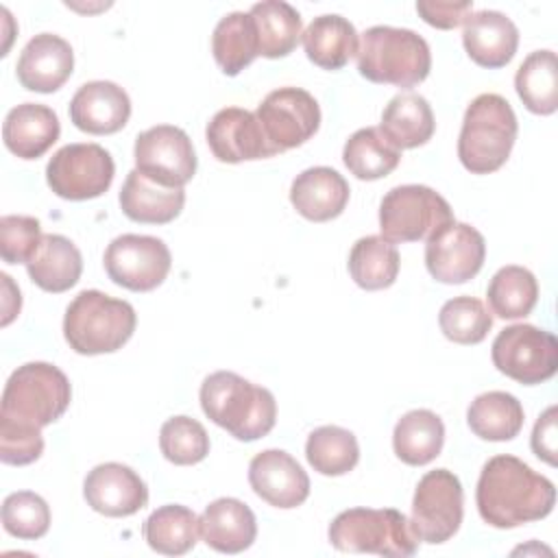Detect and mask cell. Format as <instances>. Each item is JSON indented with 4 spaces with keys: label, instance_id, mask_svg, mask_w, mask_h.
<instances>
[{
    "label": "cell",
    "instance_id": "cell-28",
    "mask_svg": "<svg viewBox=\"0 0 558 558\" xmlns=\"http://www.w3.org/2000/svg\"><path fill=\"white\" fill-rule=\"evenodd\" d=\"M436 129L429 102L414 92H403L390 98L381 113L379 131L399 150L416 148L432 140Z\"/></svg>",
    "mask_w": 558,
    "mask_h": 558
},
{
    "label": "cell",
    "instance_id": "cell-35",
    "mask_svg": "<svg viewBox=\"0 0 558 558\" xmlns=\"http://www.w3.org/2000/svg\"><path fill=\"white\" fill-rule=\"evenodd\" d=\"M342 161L357 179L377 181L388 177L399 166L401 150L395 148L377 126H366L347 140Z\"/></svg>",
    "mask_w": 558,
    "mask_h": 558
},
{
    "label": "cell",
    "instance_id": "cell-15",
    "mask_svg": "<svg viewBox=\"0 0 558 558\" xmlns=\"http://www.w3.org/2000/svg\"><path fill=\"white\" fill-rule=\"evenodd\" d=\"M486 257L484 235L466 222H449L434 231L425 244V266L440 283L473 279Z\"/></svg>",
    "mask_w": 558,
    "mask_h": 558
},
{
    "label": "cell",
    "instance_id": "cell-37",
    "mask_svg": "<svg viewBox=\"0 0 558 558\" xmlns=\"http://www.w3.org/2000/svg\"><path fill=\"white\" fill-rule=\"evenodd\" d=\"M305 458L320 475H344L355 469L360 447L353 432L338 425L316 427L305 442Z\"/></svg>",
    "mask_w": 558,
    "mask_h": 558
},
{
    "label": "cell",
    "instance_id": "cell-25",
    "mask_svg": "<svg viewBox=\"0 0 558 558\" xmlns=\"http://www.w3.org/2000/svg\"><path fill=\"white\" fill-rule=\"evenodd\" d=\"M185 203L183 187H168L133 168L120 190V207L126 218L142 225H166L174 220Z\"/></svg>",
    "mask_w": 558,
    "mask_h": 558
},
{
    "label": "cell",
    "instance_id": "cell-21",
    "mask_svg": "<svg viewBox=\"0 0 558 558\" xmlns=\"http://www.w3.org/2000/svg\"><path fill=\"white\" fill-rule=\"evenodd\" d=\"M462 44L466 54L482 68H504L512 61L519 46V28L501 13L482 9L462 22Z\"/></svg>",
    "mask_w": 558,
    "mask_h": 558
},
{
    "label": "cell",
    "instance_id": "cell-40",
    "mask_svg": "<svg viewBox=\"0 0 558 558\" xmlns=\"http://www.w3.org/2000/svg\"><path fill=\"white\" fill-rule=\"evenodd\" d=\"M159 449L172 464H196L209 453V436L196 418L172 416L159 429Z\"/></svg>",
    "mask_w": 558,
    "mask_h": 558
},
{
    "label": "cell",
    "instance_id": "cell-23",
    "mask_svg": "<svg viewBox=\"0 0 558 558\" xmlns=\"http://www.w3.org/2000/svg\"><path fill=\"white\" fill-rule=\"evenodd\" d=\"M198 525L203 541L220 554H240L248 549L257 536L253 510L235 497L211 501L198 517Z\"/></svg>",
    "mask_w": 558,
    "mask_h": 558
},
{
    "label": "cell",
    "instance_id": "cell-22",
    "mask_svg": "<svg viewBox=\"0 0 558 558\" xmlns=\"http://www.w3.org/2000/svg\"><path fill=\"white\" fill-rule=\"evenodd\" d=\"M349 192V183L338 170L316 166L296 174L290 187V203L303 218L327 222L344 211Z\"/></svg>",
    "mask_w": 558,
    "mask_h": 558
},
{
    "label": "cell",
    "instance_id": "cell-16",
    "mask_svg": "<svg viewBox=\"0 0 558 558\" xmlns=\"http://www.w3.org/2000/svg\"><path fill=\"white\" fill-rule=\"evenodd\" d=\"M205 137L214 157L222 163H240L277 155L266 140L257 116L240 107L220 109L209 120Z\"/></svg>",
    "mask_w": 558,
    "mask_h": 558
},
{
    "label": "cell",
    "instance_id": "cell-4",
    "mask_svg": "<svg viewBox=\"0 0 558 558\" xmlns=\"http://www.w3.org/2000/svg\"><path fill=\"white\" fill-rule=\"evenodd\" d=\"M517 116L510 102L499 94H480L464 111L458 157L473 174L499 170L517 140Z\"/></svg>",
    "mask_w": 558,
    "mask_h": 558
},
{
    "label": "cell",
    "instance_id": "cell-8",
    "mask_svg": "<svg viewBox=\"0 0 558 558\" xmlns=\"http://www.w3.org/2000/svg\"><path fill=\"white\" fill-rule=\"evenodd\" d=\"M449 222V203L427 185H397L379 203V231L390 244L427 240Z\"/></svg>",
    "mask_w": 558,
    "mask_h": 558
},
{
    "label": "cell",
    "instance_id": "cell-1",
    "mask_svg": "<svg viewBox=\"0 0 558 558\" xmlns=\"http://www.w3.org/2000/svg\"><path fill=\"white\" fill-rule=\"evenodd\" d=\"M475 504L484 523L508 530L545 519L554 510L556 488L523 460L504 453L482 466Z\"/></svg>",
    "mask_w": 558,
    "mask_h": 558
},
{
    "label": "cell",
    "instance_id": "cell-14",
    "mask_svg": "<svg viewBox=\"0 0 558 558\" xmlns=\"http://www.w3.org/2000/svg\"><path fill=\"white\" fill-rule=\"evenodd\" d=\"M135 168L148 179L183 187L196 172V153L187 133L172 124H157L135 137Z\"/></svg>",
    "mask_w": 558,
    "mask_h": 558
},
{
    "label": "cell",
    "instance_id": "cell-7",
    "mask_svg": "<svg viewBox=\"0 0 558 558\" xmlns=\"http://www.w3.org/2000/svg\"><path fill=\"white\" fill-rule=\"evenodd\" d=\"M329 543L338 551L408 558L418 549L410 519L395 508H349L329 525Z\"/></svg>",
    "mask_w": 558,
    "mask_h": 558
},
{
    "label": "cell",
    "instance_id": "cell-20",
    "mask_svg": "<svg viewBox=\"0 0 558 558\" xmlns=\"http://www.w3.org/2000/svg\"><path fill=\"white\" fill-rule=\"evenodd\" d=\"M129 94L111 81H89L70 100L72 124L92 135L118 133L129 122Z\"/></svg>",
    "mask_w": 558,
    "mask_h": 558
},
{
    "label": "cell",
    "instance_id": "cell-27",
    "mask_svg": "<svg viewBox=\"0 0 558 558\" xmlns=\"http://www.w3.org/2000/svg\"><path fill=\"white\" fill-rule=\"evenodd\" d=\"M301 35L307 59L323 70H340L357 54V31L338 13L314 17Z\"/></svg>",
    "mask_w": 558,
    "mask_h": 558
},
{
    "label": "cell",
    "instance_id": "cell-26",
    "mask_svg": "<svg viewBox=\"0 0 558 558\" xmlns=\"http://www.w3.org/2000/svg\"><path fill=\"white\" fill-rule=\"evenodd\" d=\"M28 277L35 286L46 292H65L81 279L83 257L74 242L65 235L48 233L41 238V244L26 262Z\"/></svg>",
    "mask_w": 558,
    "mask_h": 558
},
{
    "label": "cell",
    "instance_id": "cell-3",
    "mask_svg": "<svg viewBox=\"0 0 558 558\" xmlns=\"http://www.w3.org/2000/svg\"><path fill=\"white\" fill-rule=\"evenodd\" d=\"M357 70L371 83L408 89L427 78L432 52L427 41L410 28L371 26L362 33Z\"/></svg>",
    "mask_w": 558,
    "mask_h": 558
},
{
    "label": "cell",
    "instance_id": "cell-32",
    "mask_svg": "<svg viewBox=\"0 0 558 558\" xmlns=\"http://www.w3.org/2000/svg\"><path fill=\"white\" fill-rule=\"evenodd\" d=\"M514 89L527 111L549 116L558 109V61L554 50L530 52L514 74Z\"/></svg>",
    "mask_w": 558,
    "mask_h": 558
},
{
    "label": "cell",
    "instance_id": "cell-12",
    "mask_svg": "<svg viewBox=\"0 0 558 558\" xmlns=\"http://www.w3.org/2000/svg\"><path fill=\"white\" fill-rule=\"evenodd\" d=\"M170 251L163 240L153 235L124 233L111 240L105 251V270L109 279L133 292H150L163 283L170 272Z\"/></svg>",
    "mask_w": 558,
    "mask_h": 558
},
{
    "label": "cell",
    "instance_id": "cell-5",
    "mask_svg": "<svg viewBox=\"0 0 558 558\" xmlns=\"http://www.w3.org/2000/svg\"><path fill=\"white\" fill-rule=\"evenodd\" d=\"M135 325L137 316L131 303L100 290H83L65 310L63 336L76 353L100 355L122 349Z\"/></svg>",
    "mask_w": 558,
    "mask_h": 558
},
{
    "label": "cell",
    "instance_id": "cell-2",
    "mask_svg": "<svg viewBox=\"0 0 558 558\" xmlns=\"http://www.w3.org/2000/svg\"><path fill=\"white\" fill-rule=\"evenodd\" d=\"M201 408L209 421L244 442L266 436L277 421L272 392L231 371H216L205 377Z\"/></svg>",
    "mask_w": 558,
    "mask_h": 558
},
{
    "label": "cell",
    "instance_id": "cell-24",
    "mask_svg": "<svg viewBox=\"0 0 558 558\" xmlns=\"http://www.w3.org/2000/svg\"><path fill=\"white\" fill-rule=\"evenodd\" d=\"M61 133L57 113L39 102H22L13 107L2 124L4 146L20 159L41 157Z\"/></svg>",
    "mask_w": 558,
    "mask_h": 558
},
{
    "label": "cell",
    "instance_id": "cell-13",
    "mask_svg": "<svg viewBox=\"0 0 558 558\" xmlns=\"http://www.w3.org/2000/svg\"><path fill=\"white\" fill-rule=\"evenodd\" d=\"M255 116L275 153L305 144L320 126V107L301 87H279L266 94Z\"/></svg>",
    "mask_w": 558,
    "mask_h": 558
},
{
    "label": "cell",
    "instance_id": "cell-36",
    "mask_svg": "<svg viewBox=\"0 0 558 558\" xmlns=\"http://www.w3.org/2000/svg\"><path fill=\"white\" fill-rule=\"evenodd\" d=\"M399 251L381 235L360 238L349 253V275L364 290L390 288L399 275Z\"/></svg>",
    "mask_w": 558,
    "mask_h": 558
},
{
    "label": "cell",
    "instance_id": "cell-38",
    "mask_svg": "<svg viewBox=\"0 0 558 558\" xmlns=\"http://www.w3.org/2000/svg\"><path fill=\"white\" fill-rule=\"evenodd\" d=\"M486 299L495 316L508 320L523 318L538 301L536 277L523 266H504L493 275Z\"/></svg>",
    "mask_w": 558,
    "mask_h": 558
},
{
    "label": "cell",
    "instance_id": "cell-9",
    "mask_svg": "<svg viewBox=\"0 0 558 558\" xmlns=\"http://www.w3.org/2000/svg\"><path fill=\"white\" fill-rule=\"evenodd\" d=\"M490 357L506 377L525 386L543 384L558 371V340L534 325H510L493 340Z\"/></svg>",
    "mask_w": 558,
    "mask_h": 558
},
{
    "label": "cell",
    "instance_id": "cell-31",
    "mask_svg": "<svg viewBox=\"0 0 558 558\" xmlns=\"http://www.w3.org/2000/svg\"><path fill=\"white\" fill-rule=\"evenodd\" d=\"M248 15L253 17L257 31L259 54L266 59H279L290 54L301 37V15L299 11L283 0H264L251 7Z\"/></svg>",
    "mask_w": 558,
    "mask_h": 558
},
{
    "label": "cell",
    "instance_id": "cell-30",
    "mask_svg": "<svg viewBox=\"0 0 558 558\" xmlns=\"http://www.w3.org/2000/svg\"><path fill=\"white\" fill-rule=\"evenodd\" d=\"M523 418L521 401L504 390H488L477 395L466 410V423L471 432L482 440L493 442L512 440L521 432Z\"/></svg>",
    "mask_w": 558,
    "mask_h": 558
},
{
    "label": "cell",
    "instance_id": "cell-43",
    "mask_svg": "<svg viewBox=\"0 0 558 558\" xmlns=\"http://www.w3.org/2000/svg\"><path fill=\"white\" fill-rule=\"evenodd\" d=\"M44 451L41 429L0 421V460L4 464L24 466L35 462Z\"/></svg>",
    "mask_w": 558,
    "mask_h": 558
},
{
    "label": "cell",
    "instance_id": "cell-45",
    "mask_svg": "<svg viewBox=\"0 0 558 558\" xmlns=\"http://www.w3.org/2000/svg\"><path fill=\"white\" fill-rule=\"evenodd\" d=\"M532 451L547 464H556V408L549 405L532 429Z\"/></svg>",
    "mask_w": 558,
    "mask_h": 558
},
{
    "label": "cell",
    "instance_id": "cell-10",
    "mask_svg": "<svg viewBox=\"0 0 558 558\" xmlns=\"http://www.w3.org/2000/svg\"><path fill=\"white\" fill-rule=\"evenodd\" d=\"M464 517V490L456 473L427 471L414 490L410 527L418 541L440 545L449 541Z\"/></svg>",
    "mask_w": 558,
    "mask_h": 558
},
{
    "label": "cell",
    "instance_id": "cell-44",
    "mask_svg": "<svg viewBox=\"0 0 558 558\" xmlns=\"http://www.w3.org/2000/svg\"><path fill=\"white\" fill-rule=\"evenodd\" d=\"M416 11L423 17V22H427L429 26L449 31L462 24L469 13H473V2L471 0H460V2L421 0L416 2Z\"/></svg>",
    "mask_w": 558,
    "mask_h": 558
},
{
    "label": "cell",
    "instance_id": "cell-33",
    "mask_svg": "<svg viewBox=\"0 0 558 558\" xmlns=\"http://www.w3.org/2000/svg\"><path fill=\"white\" fill-rule=\"evenodd\" d=\"M211 52L227 76L240 74L255 57H259L253 17L242 11L220 17L211 35Z\"/></svg>",
    "mask_w": 558,
    "mask_h": 558
},
{
    "label": "cell",
    "instance_id": "cell-19",
    "mask_svg": "<svg viewBox=\"0 0 558 558\" xmlns=\"http://www.w3.org/2000/svg\"><path fill=\"white\" fill-rule=\"evenodd\" d=\"M74 70L72 46L52 33L35 35L20 52L15 74L22 87L39 94L57 92Z\"/></svg>",
    "mask_w": 558,
    "mask_h": 558
},
{
    "label": "cell",
    "instance_id": "cell-6",
    "mask_svg": "<svg viewBox=\"0 0 558 558\" xmlns=\"http://www.w3.org/2000/svg\"><path fill=\"white\" fill-rule=\"evenodd\" d=\"M70 399L72 388L61 368L48 362H28L7 379L0 421L41 429L63 416Z\"/></svg>",
    "mask_w": 558,
    "mask_h": 558
},
{
    "label": "cell",
    "instance_id": "cell-34",
    "mask_svg": "<svg viewBox=\"0 0 558 558\" xmlns=\"http://www.w3.org/2000/svg\"><path fill=\"white\" fill-rule=\"evenodd\" d=\"M198 534V517L194 510L179 504L157 508L144 523V538L148 547L166 556L187 554L196 545Z\"/></svg>",
    "mask_w": 558,
    "mask_h": 558
},
{
    "label": "cell",
    "instance_id": "cell-29",
    "mask_svg": "<svg viewBox=\"0 0 558 558\" xmlns=\"http://www.w3.org/2000/svg\"><path fill=\"white\" fill-rule=\"evenodd\" d=\"M445 442V425L432 410L405 412L392 432V449L397 458L410 466H423L440 456Z\"/></svg>",
    "mask_w": 558,
    "mask_h": 558
},
{
    "label": "cell",
    "instance_id": "cell-39",
    "mask_svg": "<svg viewBox=\"0 0 558 558\" xmlns=\"http://www.w3.org/2000/svg\"><path fill=\"white\" fill-rule=\"evenodd\" d=\"M440 331L456 344H477L493 327V316L475 296H453L438 314Z\"/></svg>",
    "mask_w": 558,
    "mask_h": 558
},
{
    "label": "cell",
    "instance_id": "cell-11",
    "mask_svg": "<svg viewBox=\"0 0 558 558\" xmlns=\"http://www.w3.org/2000/svg\"><path fill=\"white\" fill-rule=\"evenodd\" d=\"M113 174V159L100 144H68L59 148L46 166L50 190L65 201L102 196L109 190Z\"/></svg>",
    "mask_w": 558,
    "mask_h": 558
},
{
    "label": "cell",
    "instance_id": "cell-17",
    "mask_svg": "<svg viewBox=\"0 0 558 558\" xmlns=\"http://www.w3.org/2000/svg\"><path fill=\"white\" fill-rule=\"evenodd\" d=\"M83 495L87 506L105 517H131L148 504L144 480L120 462L94 466L83 482Z\"/></svg>",
    "mask_w": 558,
    "mask_h": 558
},
{
    "label": "cell",
    "instance_id": "cell-42",
    "mask_svg": "<svg viewBox=\"0 0 558 558\" xmlns=\"http://www.w3.org/2000/svg\"><path fill=\"white\" fill-rule=\"evenodd\" d=\"M41 225L33 216L0 218V255L7 264H26L41 244Z\"/></svg>",
    "mask_w": 558,
    "mask_h": 558
},
{
    "label": "cell",
    "instance_id": "cell-18",
    "mask_svg": "<svg viewBox=\"0 0 558 558\" xmlns=\"http://www.w3.org/2000/svg\"><path fill=\"white\" fill-rule=\"evenodd\" d=\"M248 484L257 497L275 508H296L310 495V477L303 466L281 449H266L248 464Z\"/></svg>",
    "mask_w": 558,
    "mask_h": 558
},
{
    "label": "cell",
    "instance_id": "cell-41",
    "mask_svg": "<svg viewBox=\"0 0 558 558\" xmlns=\"http://www.w3.org/2000/svg\"><path fill=\"white\" fill-rule=\"evenodd\" d=\"M4 530L22 541L41 538L50 527V508L44 497L31 490H17L2 501Z\"/></svg>",
    "mask_w": 558,
    "mask_h": 558
}]
</instances>
